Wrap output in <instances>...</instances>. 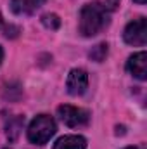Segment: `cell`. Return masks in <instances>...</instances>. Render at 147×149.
<instances>
[{"instance_id":"5b68a950","label":"cell","mask_w":147,"mask_h":149,"mask_svg":"<svg viewBox=\"0 0 147 149\" xmlns=\"http://www.w3.org/2000/svg\"><path fill=\"white\" fill-rule=\"evenodd\" d=\"M88 87V74L85 70L81 68H74L69 71L68 74V80H66V88L71 95H81L85 94Z\"/></svg>"},{"instance_id":"7a4b0ae2","label":"cell","mask_w":147,"mask_h":149,"mask_svg":"<svg viewBox=\"0 0 147 149\" xmlns=\"http://www.w3.org/2000/svg\"><path fill=\"white\" fill-rule=\"evenodd\" d=\"M55 121L49 116V114H38L31 120L30 127H28V141L31 144H47L50 141V137H54L55 134Z\"/></svg>"},{"instance_id":"277c9868","label":"cell","mask_w":147,"mask_h":149,"mask_svg":"<svg viewBox=\"0 0 147 149\" xmlns=\"http://www.w3.org/2000/svg\"><path fill=\"white\" fill-rule=\"evenodd\" d=\"M123 40L128 45L133 47H144L147 42V21L146 17H139L133 19L132 23L126 24L125 33H123Z\"/></svg>"},{"instance_id":"7c38bea8","label":"cell","mask_w":147,"mask_h":149,"mask_svg":"<svg viewBox=\"0 0 147 149\" xmlns=\"http://www.w3.org/2000/svg\"><path fill=\"white\" fill-rule=\"evenodd\" d=\"M125 149H146V146H132V148H125Z\"/></svg>"},{"instance_id":"4fadbf2b","label":"cell","mask_w":147,"mask_h":149,"mask_svg":"<svg viewBox=\"0 0 147 149\" xmlns=\"http://www.w3.org/2000/svg\"><path fill=\"white\" fill-rule=\"evenodd\" d=\"M2 59H3V50H2V47H0V64H2Z\"/></svg>"},{"instance_id":"52a82bcc","label":"cell","mask_w":147,"mask_h":149,"mask_svg":"<svg viewBox=\"0 0 147 149\" xmlns=\"http://www.w3.org/2000/svg\"><path fill=\"white\" fill-rule=\"evenodd\" d=\"M43 3L45 0H10V9L17 16H28L38 10Z\"/></svg>"},{"instance_id":"6da1fadb","label":"cell","mask_w":147,"mask_h":149,"mask_svg":"<svg viewBox=\"0 0 147 149\" xmlns=\"http://www.w3.org/2000/svg\"><path fill=\"white\" fill-rule=\"evenodd\" d=\"M107 24H109L107 9L99 2L87 3L80 10V24H78V28H80V33L83 37H95Z\"/></svg>"},{"instance_id":"30bf717a","label":"cell","mask_w":147,"mask_h":149,"mask_svg":"<svg viewBox=\"0 0 147 149\" xmlns=\"http://www.w3.org/2000/svg\"><path fill=\"white\" fill-rule=\"evenodd\" d=\"M42 23H43V26L49 28V30H57V28L61 26V19H59V16H55V14H45V16H42Z\"/></svg>"},{"instance_id":"8fae6325","label":"cell","mask_w":147,"mask_h":149,"mask_svg":"<svg viewBox=\"0 0 147 149\" xmlns=\"http://www.w3.org/2000/svg\"><path fill=\"white\" fill-rule=\"evenodd\" d=\"M119 2H121V0H106L104 7H106L107 10H116V9H118V5H119Z\"/></svg>"},{"instance_id":"3957f363","label":"cell","mask_w":147,"mask_h":149,"mask_svg":"<svg viewBox=\"0 0 147 149\" xmlns=\"http://www.w3.org/2000/svg\"><path fill=\"white\" fill-rule=\"evenodd\" d=\"M57 116H59V120H61L66 127H71V128L83 127V125H87L88 120H90L88 111H85V109H81V108L69 106V104L59 106V108H57Z\"/></svg>"},{"instance_id":"9a60e30c","label":"cell","mask_w":147,"mask_h":149,"mask_svg":"<svg viewBox=\"0 0 147 149\" xmlns=\"http://www.w3.org/2000/svg\"><path fill=\"white\" fill-rule=\"evenodd\" d=\"M3 26V19H2V16H0V28Z\"/></svg>"},{"instance_id":"5bb4252c","label":"cell","mask_w":147,"mask_h":149,"mask_svg":"<svg viewBox=\"0 0 147 149\" xmlns=\"http://www.w3.org/2000/svg\"><path fill=\"white\" fill-rule=\"evenodd\" d=\"M133 2H137V3H140V5H142V3H146L147 0H133Z\"/></svg>"},{"instance_id":"9c48e42d","label":"cell","mask_w":147,"mask_h":149,"mask_svg":"<svg viewBox=\"0 0 147 149\" xmlns=\"http://www.w3.org/2000/svg\"><path fill=\"white\" fill-rule=\"evenodd\" d=\"M106 56H107V45H106V43H99V45H95V47L90 50V57H92L94 61H97V63L104 61Z\"/></svg>"},{"instance_id":"ba28073f","label":"cell","mask_w":147,"mask_h":149,"mask_svg":"<svg viewBox=\"0 0 147 149\" xmlns=\"http://www.w3.org/2000/svg\"><path fill=\"white\" fill-rule=\"evenodd\" d=\"M87 148V141L81 135H64L61 137L52 149H85Z\"/></svg>"},{"instance_id":"8992f818","label":"cell","mask_w":147,"mask_h":149,"mask_svg":"<svg viewBox=\"0 0 147 149\" xmlns=\"http://www.w3.org/2000/svg\"><path fill=\"white\" fill-rule=\"evenodd\" d=\"M126 70L137 80H146L147 78V54L142 50V52H137V54L130 56V59L126 63Z\"/></svg>"}]
</instances>
